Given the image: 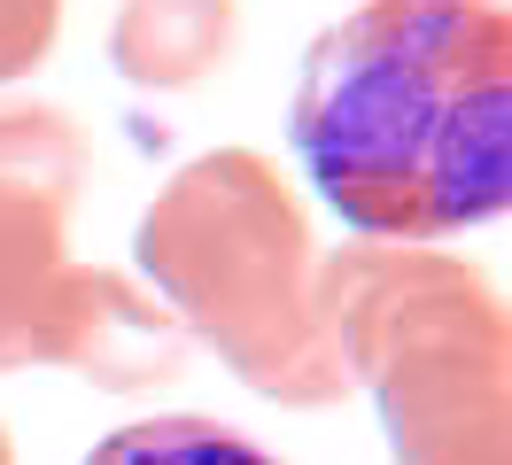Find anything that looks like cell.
Listing matches in <instances>:
<instances>
[{
	"mask_svg": "<svg viewBox=\"0 0 512 465\" xmlns=\"http://www.w3.org/2000/svg\"><path fill=\"white\" fill-rule=\"evenodd\" d=\"M288 140L365 241H435L505 217L512 24L497 0H365L303 55Z\"/></svg>",
	"mask_w": 512,
	"mask_h": 465,
	"instance_id": "1",
	"label": "cell"
},
{
	"mask_svg": "<svg viewBox=\"0 0 512 465\" xmlns=\"http://www.w3.org/2000/svg\"><path fill=\"white\" fill-rule=\"evenodd\" d=\"M132 241L156 303L194 341H210V357H225L241 388L295 411L350 396L311 217L256 148H210L179 163Z\"/></svg>",
	"mask_w": 512,
	"mask_h": 465,
	"instance_id": "2",
	"label": "cell"
},
{
	"mask_svg": "<svg viewBox=\"0 0 512 465\" xmlns=\"http://www.w3.org/2000/svg\"><path fill=\"white\" fill-rule=\"evenodd\" d=\"M350 388H373L396 465H512V326L474 264L427 241L319 256Z\"/></svg>",
	"mask_w": 512,
	"mask_h": 465,
	"instance_id": "3",
	"label": "cell"
},
{
	"mask_svg": "<svg viewBox=\"0 0 512 465\" xmlns=\"http://www.w3.org/2000/svg\"><path fill=\"white\" fill-rule=\"evenodd\" d=\"M86 124L55 101H0V372L32 365V334L63 287V233L86 202Z\"/></svg>",
	"mask_w": 512,
	"mask_h": 465,
	"instance_id": "4",
	"label": "cell"
},
{
	"mask_svg": "<svg viewBox=\"0 0 512 465\" xmlns=\"http://www.w3.org/2000/svg\"><path fill=\"white\" fill-rule=\"evenodd\" d=\"M32 365H63L86 372L109 396H140V388H163L187 372V326L132 279L70 264L32 334Z\"/></svg>",
	"mask_w": 512,
	"mask_h": 465,
	"instance_id": "5",
	"label": "cell"
},
{
	"mask_svg": "<svg viewBox=\"0 0 512 465\" xmlns=\"http://www.w3.org/2000/svg\"><path fill=\"white\" fill-rule=\"evenodd\" d=\"M233 0H125L109 31V62L148 93H187L233 55Z\"/></svg>",
	"mask_w": 512,
	"mask_h": 465,
	"instance_id": "6",
	"label": "cell"
},
{
	"mask_svg": "<svg viewBox=\"0 0 512 465\" xmlns=\"http://www.w3.org/2000/svg\"><path fill=\"white\" fill-rule=\"evenodd\" d=\"M86 465H280L264 442L233 434L225 419H202V411H171V419H140V427L101 434Z\"/></svg>",
	"mask_w": 512,
	"mask_h": 465,
	"instance_id": "7",
	"label": "cell"
},
{
	"mask_svg": "<svg viewBox=\"0 0 512 465\" xmlns=\"http://www.w3.org/2000/svg\"><path fill=\"white\" fill-rule=\"evenodd\" d=\"M55 31H63V0H0V86L32 78L55 55Z\"/></svg>",
	"mask_w": 512,
	"mask_h": 465,
	"instance_id": "8",
	"label": "cell"
},
{
	"mask_svg": "<svg viewBox=\"0 0 512 465\" xmlns=\"http://www.w3.org/2000/svg\"><path fill=\"white\" fill-rule=\"evenodd\" d=\"M0 465H16V442H8V427H0Z\"/></svg>",
	"mask_w": 512,
	"mask_h": 465,
	"instance_id": "9",
	"label": "cell"
}]
</instances>
